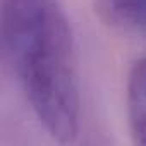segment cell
<instances>
[{
	"mask_svg": "<svg viewBox=\"0 0 146 146\" xmlns=\"http://www.w3.org/2000/svg\"><path fill=\"white\" fill-rule=\"evenodd\" d=\"M4 46L45 131L58 143L79 132L81 96L74 38L57 0H5Z\"/></svg>",
	"mask_w": 146,
	"mask_h": 146,
	"instance_id": "cell-1",
	"label": "cell"
},
{
	"mask_svg": "<svg viewBox=\"0 0 146 146\" xmlns=\"http://www.w3.org/2000/svg\"><path fill=\"white\" fill-rule=\"evenodd\" d=\"M127 120L134 143L146 146V58L134 62L127 79Z\"/></svg>",
	"mask_w": 146,
	"mask_h": 146,
	"instance_id": "cell-2",
	"label": "cell"
},
{
	"mask_svg": "<svg viewBox=\"0 0 146 146\" xmlns=\"http://www.w3.org/2000/svg\"><path fill=\"white\" fill-rule=\"evenodd\" d=\"M96 11L115 29L127 33L146 29V0H96Z\"/></svg>",
	"mask_w": 146,
	"mask_h": 146,
	"instance_id": "cell-3",
	"label": "cell"
}]
</instances>
